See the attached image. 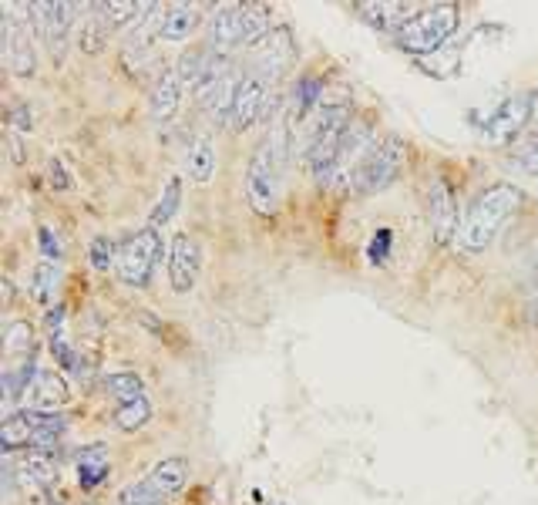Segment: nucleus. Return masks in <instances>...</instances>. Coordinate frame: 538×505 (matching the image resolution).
Segmentation results:
<instances>
[{
    "instance_id": "1",
    "label": "nucleus",
    "mask_w": 538,
    "mask_h": 505,
    "mask_svg": "<svg viewBox=\"0 0 538 505\" xmlns=\"http://www.w3.org/2000/svg\"><path fill=\"white\" fill-rule=\"evenodd\" d=\"M293 128L290 122H283L266 135L263 142L253 149V159H249L246 169V192L249 202H253L256 213L269 216L276 206H280V186H283V165H286V152L293 149Z\"/></svg>"
},
{
    "instance_id": "2",
    "label": "nucleus",
    "mask_w": 538,
    "mask_h": 505,
    "mask_svg": "<svg viewBox=\"0 0 538 505\" xmlns=\"http://www.w3.org/2000/svg\"><path fill=\"white\" fill-rule=\"evenodd\" d=\"M522 206V189L512 182H495L475 199V206L468 209L465 223H461V246L468 253H481L495 243V236L502 233V226L518 213Z\"/></svg>"
},
{
    "instance_id": "3",
    "label": "nucleus",
    "mask_w": 538,
    "mask_h": 505,
    "mask_svg": "<svg viewBox=\"0 0 538 505\" xmlns=\"http://www.w3.org/2000/svg\"><path fill=\"white\" fill-rule=\"evenodd\" d=\"M269 34V7L263 4H222L212 14L209 51L226 58L236 48H253Z\"/></svg>"
},
{
    "instance_id": "4",
    "label": "nucleus",
    "mask_w": 538,
    "mask_h": 505,
    "mask_svg": "<svg viewBox=\"0 0 538 505\" xmlns=\"http://www.w3.org/2000/svg\"><path fill=\"white\" fill-rule=\"evenodd\" d=\"M354 122L347 105H323L313 115L310 125V142H306V169L317 182L337 179V152L343 142V132Z\"/></svg>"
},
{
    "instance_id": "5",
    "label": "nucleus",
    "mask_w": 538,
    "mask_h": 505,
    "mask_svg": "<svg viewBox=\"0 0 538 505\" xmlns=\"http://www.w3.org/2000/svg\"><path fill=\"white\" fill-rule=\"evenodd\" d=\"M407 159V145L401 135H384L380 142H374L367 149V155L354 165L347 186L357 196H374V192H384L387 186H394L397 176L404 169Z\"/></svg>"
},
{
    "instance_id": "6",
    "label": "nucleus",
    "mask_w": 538,
    "mask_h": 505,
    "mask_svg": "<svg viewBox=\"0 0 538 505\" xmlns=\"http://www.w3.org/2000/svg\"><path fill=\"white\" fill-rule=\"evenodd\" d=\"M461 24V7L458 4H434L417 11L404 27H397V48L404 54H434L444 41L458 31Z\"/></svg>"
},
{
    "instance_id": "7",
    "label": "nucleus",
    "mask_w": 538,
    "mask_h": 505,
    "mask_svg": "<svg viewBox=\"0 0 538 505\" xmlns=\"http://www.w3.org/2000/svg\"><path fill=\"white\" fill-rule=\"evenodd\" d=\"M159 260H162V236H159V229L145 226L142 233L128 236V240L118 246L115 273L125 287L142 290V287H148V280H152Z\"/></svg>"
},
{
    "instance_id": "8",
    "label": "nucleus",
    "mask_w": 538,
    "mask_h": 505,
    "mask_svg": "<svg viewBox=\"0 0 538 505\" xmlns=\"http://www.w3.org/2000/svg\"><path fill=\"white\" fill-rule=\"evenodd\" d=\"M202 273V246L196 236L175 233L169 250V283L175 293H192Z\"/></svg>"
},
{
    "instance_id": "9",
    "label": "nucleus",
    "mask_w": 538,
    "mask_h": 505,
    "mask_svg": "<svg viewBox=\"0 0 538 505\" xmlns=\"http://www.w3.org/2000/svg\"><path fill=\"white\" fill-rule=\"evenodd\" d=\"M253 68H249V75L263 78L266 85L273 81L280 71H286V64L293 61V34L286 31V27H276V31H269L263 41L253 44Z\"/></svg>"
},
{
    "instance_id": "10",
    "label": "nucleus",
    "mask_w": 538,
    "mask_h": 505,
    "mask_svg": "<svg viewBox=\"0 0 538 505\" xmlns=\"http://www.w3.org/2000/svg\"><path fill=\"white\" fill-rule=\"evenodd\" d=\"M24 11L31 14V24L37 27V38L48 44L51 51H61L64 41H68V31L74 27L78 4H27Z\"/></svg>"
},
{
    "instance_id": "11",
    "label": "nucleus",
    "mask_w": 538,
    "mask_h": 505,
    "mask_svg": "<svg viewBox=\"0 0 538 505\" xmlns=\"http://www.w3.org/2000/svg\"><path fill=\"white\" fill-rule=\"evenodd\" d=\"M4 64L17 78H31L37 71V54L31 34H27V24H21L11 14L4 17Z\"/></svg>"
},
{
    "instance_id": "12",
    "label": "nucleus",
    "mask_w": 538,
    "mask_h": 505,
    "mask_svg": "<svg viewBox=\"0 0 538 505\" xmlns=\"http://www.w3.org/2000/svg\"><path fill=\"white\" fill-rule=\"evenodd\" d=\"M71 401L68 381L58 371H37L31 388L24 391V408L27 411H44V415H58V408Z\"/></svg>"
},
{
    "instance_id": "13",
    "label": "nucleus",
    "mask_w": 538,
    "mask_h": 505,
    "mask_svg": "<svg viewBox=\"0 0 538 505\" xmlns=\"http://www.w3.org/2000/svg\"><path fill=\"white\" fill-rule=\"evenodd\" d=\"M266 95H269V85L263 78L243 75L233 98V112H229V128H233V132H246L249 125H256V118L266 105Z\"/></svg>"
},
{
    "instance_id": "14",
    "label": "nucleus",
    "mask_w": 538,
    "mask_h": 505,
    "mask_svg": "<svg viewBox=\"0 0 538 505\" xmlns=\"http://www.w3.org/2000/svg\"><path fill=\"white\" fill-rule=\"evenodd\" d=\"M431 229H434V243L444 246L451 240L454 233H458V199H454V192L448 189V182L444 179H434L431 182Z\"/></svg>"
},
{
    "instance_id": "15",
    "label": "nucleus",
    "mask_w": 538,
    "mask_h": 505,
    "mask_svg": "<svg viewBox=\"0 0 538 505\" xmlns=\"http://www.w3.org/2000/svg\"><path fill=\"white\" fill-rule=\"evenodd\" d=\"M528 118H532V98L515 95V98H508L495 115H491L488 135L495 142H508L515 132H522V125L528 122Z\"/></svg>"
},
{
    "instance_id": "16",
    "label": "nucleus",
    "mask_w": 538,
    "mask_h": 505,
    "mask_svg": "<svg viewBox=\"0 0 538 505\" xmlns=\"http://www.w3.org/2000/svg\"><path fill=\"white\" fill-rule=\"evenodd\" d=\"M182 105V81L175 75V68H162V75L155 78L152 98H148V112L155 122H169Z\"/></svg>"
},
{
    "instance_id": "17",
    "label": "nucleus",
    "mask_w": 538,
    "mask_h": 505,
    "mask_svg": "<svg viewBox=\"0 0 538 505\" xmlns=\"http://www.w3.org/2000/svg\"><path fill=\"white\" fill-rule=\"evenodd\" d=\"M199 24H202V11H199L196 4H172V7H165L162 41H169V44L189 41L192 34L199 31Z\"/></svg>"
},
{
    "instance_id": "18",
    "label": "nucleus",
    "mask_w": 538,
    "mask_h": 505,
    "mask_svg": "<svg viewBox=\"0 0 538 505\" xmlns=\"http://www.w3.org/2000/svg\"><path fill=\"white\" fill-rule=\"evenodd\" d=\"M185 172L196 186H206L216 176V142L209 135H196L189 145V155H185Z\"/></svg>"
},
{
    "instance_id": "19",
    "label": "nucleus",
    "mask_w": 538,
    "mask_h": 505,
    "mask_svg": "<svg viewBox=\"0 0 538 505\" xmlns=\"http://www.w3.org/2000/svg\"><path fill=\"white\" fill-rule=\"evenodd\" d=\"M145 482L169 499V495L182 492L185 482H189V462H185V458H162L159 465H152V472H148Z\"/></svg>"
},
{
    "instance_id": "20",
    "label": "nucleus",
    "mask_w": 538,
    "mask_h": 505,
    "mask_svg": "<svg viewBox=\"0 0 538 505\" xmlns=\"http://www.w3.org/2000/svg\"><path fill=\"white\" fill-rule=\"evenodd\" d=\"M111 472V462H108V452L101 445H91L85 452L78 455V482L81 489H98L101 482L108 479Z\"/></svg>"
},
{
    "instance_id": "21",
    "label": "nucleus",
    "mask_w": 538,
    "mask_h": 505,
    "mask_svg": "<svg viewBox=\"0 0 538 505\" xmlns=\"http://www.w3.org/2000/svg\"><path fill=\"white\" fill-rule=\"evenodd\" d=\"M0 445L4 452H17V448H31L34 445V418L31 411H21V415H11L0 428Z\"/></svg>"
},
{
    "instance_id": "22",
    "label": "nucleus",
    "mask_w": 538,
    "mask_h": 505,
    "mask_svg": "<svg viewBox=\"0 0 538 505\" xmlns=\"http://www.w3.org/2000/svg\"><path fill=\"white\" fill-rule=\"evenodd\" d=\"M357 14H364V21L380 27V31H387L391 24H401L404 27L414 17L407 4H357Z\"/></svg>"
},
{
    "instance_id": "23",
    "label": "nucleus",
    "mask_w": 538,
    "mask_h": 505,
    "mask_svg": "<svg viewBox=\"0 0 538 505\" xmlns=\"http://www.w3.org/2000/svg\"><path fill=\"white\" fill-rule=\"evenodd\" d=\"M179 202H182V179H179V176H172L169 182H165V189H162L159 202H155L152 216H148V226L159 229V226L169 223V219H172L175 213H179Z\"/></svg>"
},
{
    "instance_id": "24",
    "label": "nucleus",
    "mask_w": 538,
    "mask_h": 505,
    "mask_svg": "<svg viewBox=\"0 0 538 505\" xmlns=\"http://www.w3.org/2000/svg\"><path fill=\"white\" fill-rule=\"evenodd\" d=\"M105 388L111 391V398H115V404H132L138 398H145V384L138 374L132 371H115L105 378Z\"/></svg>"
},
{
    "instance_id": "25",
    "label": "nucleus",
    "mask_w": 538,
    "mask_h": 505,
    "mask_svg": "<svg viewBox=\"0 0 538 505\" xmlns=\"http://www.w3.org/2000/svg\"><path fill=\"white\" fill-rule=\"evenodd\" d=\"M152 421V404L148 398H138L132 404H118L115 408V428L118 431H138Z\"/></svg>"
},
{
    "instance_id": "26",
    "label": "nucleus",
    "mask_w": 538,
    "mask_h": 505,
    "mask_svg": "<svg viewBox=\"0 0 538 505\" xmlns=\"http://www.w3.org/2000/svg\"><path fill=\"white\" fill-rule=\"evenodd\" d=\"M512 159L522 165L525 172H532V176H538V128H532V132H525L522 139H518L512 145Z\"/></svg>"
},
{
    "instance_id": "27",
    "label": "nucleus",
    "mask_w": 538,
    "mask_h": 505,
    "mask_svg": "<svg viewBox=\"0 0 538 505\" xmlns=\"http://www.w3.org/2000/svg\"><path fill=\"white\" fill-rule=\"evenodd\" d=\"M4 337H7V344H4L7 354H27L34 347V327L27 324V320H14Z\"/></svg>"
},
{
    "instance_id": "28",
    "label": "nucleus",
    "mask_w": 538,
    "mask_h": 505,
    "mask_svg": "<svg viewBox=\"0 0 538 505\" xmlns=\"http://www.w3.org/2000/svg\"><path fill=\"white\" fill-rule=\"evenodd\" d=\"M118 502H122V505H169V499L155 492L148 482L128 485V489H122V495H118Z\"/></svg>"
},
{
    "instance_id": "29",
    "label": "nucleus",
    "mask_w": 538,
    "mask_h": 505,
    "mask_svg": "<svg viewBox=\"0 0 538 505\" xmlns=\"http://www.w3.org/2000/svg\"><path fill=\"white\" fill-rule=\"evenodd\" d=\"M88 256H91V266H95V270H108V266H115L118 250H115V243H111L108 236H95L91 246H88Z\"/></svg>"
},
{
    "instance_id": "30",
    "label": "nucleus",
    "mask_w": 538,
    "mask_h": 505,
    "mask_svg": "<svg viewBox=\"0 0 538 505\" xmlns=\"http://www.w3.org/2000/svg\"><path fill=\"white\" fill-rule=\"evenodd\" d=\"M108 24L101 21V17H88L85 27H81V44H85V51H98L101 44L108 41Z\"/></svg>"
},
{
    "instance_id": "31",
    "label": "nucleus",
    "mask_w": 538,
    "mask_h": 505,
    "mask_svg": "<svg viewBox=\"0 0 538 505\" xmlns=\"http://www.w3.org/2000/svg\"><path fill=\"white\" fill-rule=\"evenodd\" d=\"M58 283V266L54 263H41L34 273V297L37 300H51V290Z\"/></svg>"
},
{
    "instance_id": "32",
    "label": "nucleus",
    "mask_w": 538,
    "mask_h": 505,
    "mask_svg": "<svg viewBox=\"0 0 538 505\" xmlns=\"http://www.w3.org/2000/svg\"><path fill=\"white\" fill-rule=\"evenodd\" d=\"M391 243H394L391 229H377V236L367 246V260L370 263H387V256H391Z\"/></svg>"
},
{
    "instance_id": "33",
    "label": "nucleus",
    "mask_w": 538,
    "mask_h": 505,
    "mask_svg": "<svg viewBox=\"0 0 538 505\" xmlns=\"http://www.w3.org/2000/svg\"><path fill=\"white\" fill-rule=\"evenodd\" d=\"M24 472H34V479L44 482V485H51L54 479H58V472H54L51 462L44 455H27L24 458Z\"/></svg>"
},
{
    "instance_id": "34",
    "label": "nucleus",
    "mask_w": 538,
    "mask_h": 505,
    "mask_svg": "<svg viewBox=\"0 0 538 505\" xmlns=\"http://www.w3.org/2000/svg\"><path fill=\"white\" fill-rule=\"evenodd\" d=\"M41 246H44V256H48V263H51V256L58 260V240H51V229H41Z\"/></svg>"
},
{
    "instance_id": "35",
    "label": "nucleus",
    "mask_w": 538,
    "mask_h": 505,
    "mask_svg": "<svg viewBox=\"0 0 538 505\" xmlns=\"http://www.w3.org/2000/svg\"><path fill=\"white\" fill-rule=\"evenodd\" d=\"M51 351L58 354L61 367H71V351H68V347H64V341H61V337H54V341H51Z\"/></svg>"
},
{
    "instance_id": "36",
    "label": "nucleus",
    "mask_w": 538,
    "mask_h": 505,
    "mask_svg": "<svg viewBox=\"0 0 538 505\" xmlns=\"http://www.w3.org/2000/svg\"><path fill=\"white\" fill-rule=\"evenodd\" d=\"M528 290H532V293H538V253H535L532 266H528Z\"/></svg>"
},
{
    "instance_id": "37",
    "label": "nucleus",
    "mask_w": 538,
    "mask_h": 505,
    "mask_svg": "<svg viewBox=\"0 0 538 505\" xmlns=\"http://www.w3.org/2000/svg\"><path fill=\"white\" fill-rule=\"evenodd\" d=\"M528 320H532V324H538V293H535V300L528 303Z\"/></svg>"
},
{
    "instance_id": "38",
    "label": "nucleus",
    "mask_w": 538,
    "mask_h": 505,
    "mask_svg": "<svg viewBox=\"0 0 538 505\" xmlns=\"http://www.w3.org/2000/svg\"><path fill=\"white\" fill-rule=\"evenodd\" d=\"M532 122L538 125V91H535V95H532Z\"/></svg>"
}]
</instances>
